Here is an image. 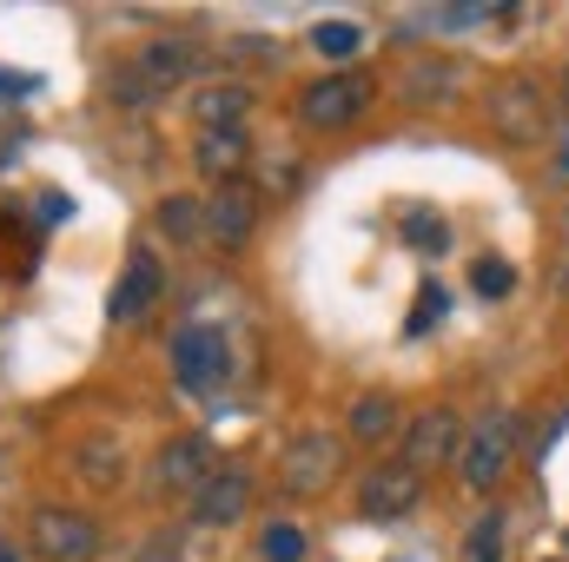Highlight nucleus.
Instances as JSON below:
<instances>
[{
    "label": "nucleus",
    "mask_w": 569,
    "mask_h": 562,
    "mask_svg": "<svg viewBox=\"0 0 569 562\" xmlns=\"http://www.w3.org/2000/svg\"><path fill=\"white\" fill-rule=\"evenodd\" d=\"M510 463H517V411H483L457 443V483L490 496L510 476Z\"/></svg>",
    "instance_id": "f257e3e1"
},
{
    "label": "nucleus",
    "mask_w": 569,
    "mask_h": 562,
    "mask_svg": "<svg viewBox=\"0 0 569 562\" xmlns=\"http://www.w3.org/2000/svg\"><path fill=\"white\" fill-rule=\"evenodd\" d=\"M378 80L358 73V67H338V73H318L311 87H298V127L305 133H345L365 107H371Z\"/></svg>",
    "instance_id": "f03ea898"
},
{
    "label": "nucleus",
    "mask_w": 569,
    "mask_h": 562,
    "mask_svg": "<svg viewBox=\"0 0 569 562\" xmlns=\"http://www.w3.org/2000/svg\"><path fill=\"white\" fill-rule=\"evenodd\" d=\"M338 470H345V436H331V430H298L291 443L279 450V496L291 503H305V496H325L331 483H338Z\"/></svg>",
    "instance_id": "7ed1b4c3"
},
{
    "label": "nucleus",
    "mask_w": 569,
    "mask_h": 562,
    "mask_svg": "<svg viewBox=\"0 0 569 562\" xmlns=\"http://www.w3.org/2000/svg\"><path fill=\"white\" fill-rule=\"evenodd\" d=\"M398 93L411 107H457L463 93H477V67L463 53H443V47H418L405 67H398Z\"/></svg>",
    "instance_id": "20e7f679"
},
{
    "label": "nucleus",
    "mask_w": 569,
    "mask_h": 562,
    "mask_svg": "<svg viewBox=\"0 0 569 562\" xmlns=\"http://www.w3.org/2000/svg\"><path fill=\"white\" fill-rule=\"evenodd\" d=\"M172 378L192 391V398H219L226 378H232V344L219 324H179L172 331Z\"/></svg>",
    "instance_id": "39448f33"
},
{
    "label": "nucleus",
    "mask_w": 569,
    "mask_h": 562,
    "mask_svg": "<svg viewBox=\"0 0 569 562\" xmlns=\"http://www.w3.org/2000/svg\"><path fill=\"white\" fill-rule=\"evenodd\" d=\"M212 470H219V456H212V436H206V430H179V436H166V443H159L146 490H152L159 503H166V496H199Z\"/></svg>",
    "instance_id": "423d86ee"
},
{
    "label": "nucleus",
    "mask_w": 569,
    "mask_h": 562,
    "mask_svg": "<svg viewBox=\"0 0 569 562\" xmlns=\"http://www.w3.org/2000/svg\"><path fill=\"white\" fill-rule=\"evenodd\" d=\"M27 543H33V556H40V562H93V556H100V523H93V516H80V510L47 503V510H33Z\"/></svg>",
    "instance_id": "0eeeda50"
},
{
    "label": "nucleus",
    "mask_w": 569,
    "mask_h": 562,
    "mask_svg": "<svg viewBox=\"0 0 569 562\" xmlns=\"http://www.w3.org/2000/svg\"><path fill=\"white\" fill-rule=\"evenodd\" d=\"M418 496H425V476H418L411 463L385 456V463H371L365 483H358V516H365V523H398V516L418 510Z\"/></svg>",
    "instance_id": "6e6552de"
},
{
    "label": "nucleus",
    "mask_w": 569,
    "mask_h": 562,
    "mask_svg": "<svg viewBox=\"0 0 569 562\" xmlns=\"http://www.w3.org/2000/svg\"><path fill=\"white\" fill-rule=\"evenodd\" d=\"M490 127H497L503 145H537L550 133V100H543V87H537V80H503V87L490 93Z\"/></svg>",
    "instance_id": "1a4fd4ad"
},
{
    "label": "nucleus",
    "mask_w": 569,
    "mask_h": 562,
    "mask_svg": "<svg viewBox=\"0 0 569 562\" xmlns=\"http://www.w3.org/2000/svg\"><path fill=\"white\" fill-rule=\"evenodd\" d=\"M457 443H463V423H457V411L430 404V411H418V418L405 423V436H398V463H411L418 476H430V470L457 463Z\"/></svg>",
    "instance_id": "9d476101"
},
{
    "label": "nucleus",
    "mask_w": 569,
    "mask_h": 562,
    "mask_svg": "<svg viewBox=\"0 0 569 562\" xmlns=\"http://www.w3.org/2000/svg\"><path fill=\"white\" fill-rule=\"evenodd\" d=\"M252 496H259L252 470H239V463H219V470L206 476V490L192 496V523H199V530H232V523L252 510Z\"/></svg>",
    "instance_id": "9b49d317"
},
{
    "label": "nucleus",
    "mask_w": 569,
    "mask_h": 562,
    "mask_svg": "<svg viewBox=\"0 0 569 562\" xmlns=\"http://www.w3.org/2000/svg\"><path fill=\"white\" fill-rule=\"evenodd\" d=\"M259 212H266V199H259V185H212L206 192V239H219V245H246L252 232H259Z\"/></svg>",
    "instance_id": "f8f14e48"
},
{
    "label": "nucleus",
    "mask_w": 569,
    "mask_h": 562,
    "mask_svg": "<svg viewBox=\"0 0 569 562\" xmlns=\"http://www.w3.org/2000/svg\"><path fill=\"white\" fill-rule=\"evenodd\" d=\"M159 298H166V272H159V259H152V252H133L127 272H120V284H113L107 318H113V324H140Z\"/></svg>",
    "instance_id": "ddd939ff"
},
{
    "label": "nucleus",
    "mask_w": 569,
    "mask_h": 562,
    "mask_svg": "<svg viewBox=\"0 0 569 562\" xmlns=\"http://www.w3.org/2000/svg\"><path fill=\"white\" fill-rule=\"evenodd\" d=\"M192 165H199V179H212V185H239L246 165H252V133H246V127L199 133V140H192Z\"/></svg>",
    "instance_id": "4468645a"
},
{
    "label": "nucleus",
    "mask_w": 569,
    "mask_h": 562,
    "mask_svg": "<svg viewBox=\"0 0 569 562\" xmlns=\"http://www.w3.org/2000/svg\"><path fill=\"white\" fill-rule=\"evenodd\" d=\"M73 476H80L87 490H120V483H127V450H120V436H113V430L80 436V443H73Z\"/></svg>",
    "instance_id": "2eb2a0df"
},
{
    "label": "nucleus",
    "mask_w": 569,
    "mask_h": 562,
    "mask_svg": "<svg viewBox=\"0 0 569 562\" xmlns=\"http://www.w3.org/2000/svg\"><path fill=\"white\" fill-rule=\"evenodd\" d=\"M133 60H140V73L152 80V87H159V93L186 87V80H192V67H199L192 40H179V33H152V40H146L140 53H133Z\"/></svg>",
    "instance_id": "dca6fc26"
},
{
    "label": "nucleus",
    "mask_w": 569,
    "mask_h": 562,
    "mask_svg": "<svg viewBox=\"0 0 569 562\" xmlns=\"http://www.w3.org/2000/svg\"><path fill=\"white\" fill-rule=\"evenodd\" d=\"M246 113H252V93H246V80H206V87L192 93V120H199V133L246 127Z\"/></svg>",
    "instance_id": "f3484780"
},
{
    "label": "nucleus",
    "mask_w": 569,
    "mask_h": 562,
    "mask_svg": "<svg viewBox=\"0 0 569 562\" xmlns=\"http://www.w3.org/2000/svg\"><path fill=\"white\" fill-rule=\"evenodd\" d=\"M152 225H159L172 245H199V239H206V199H192V192H166L159 212H152Z\"/></svg>",
    "instance_id": "a211bd4d"
},
{
    "label": "nucleus",
    "mask_w": 569,
    "mask_h": 562,
    "mask_svg": "<svg viewBox=\"0 0 569 562\" xmlns=\"http://www.w3.org/2000/svg\"><path fill=\"white\" fill-rule=\"evenodd\" d=\"M351 436H358V443H391V436H405L398 398H385V391H365V398L351 404Z\"/></svg>",
    "instance_id": "6ab92c4d"
},
{
    "label": "nucleus",
    "mask_w": 569,
    "mask_h": 562,
    "mask_svg": "<svg viewBox=\"0 0 569 562\" xmlns=\"http://www.w3.org/2000/svg\"><path fill=\"white\" fill-rule=\"evenodd\" d=\"M503 530H510V516L503 510H483L470 523V536H463V562H503Z\"/></svg>",
    "instance_id": "aec40b11"
},
{
    "label": "nucleus",
    "mask_w": 569,
    "mask_h": 562,
    "mask_svg": "<svg viewBox=\"0 0 569 562\" xmlns=\"http://www.w3.org/2000/svg\"><path fill=\"white\" fill-rule=\"evenodd\" d=\"M311 47H318V60H351V53L365 47V33H358L351 20H318V27H311Z\"/></svg>",
    "instance_id": "412c9836"
},
{
    "label": "nucleus",
    "mask_w": 569,
    "mask_h": 562,
    "mask_svg": "<svg viewBox=\"0 0 569 562\" xmlns=\"http://www.w3.org/2000/svg\"><path fill=\"white\" fill-rule=\"evenodd\" d=\"M405 245H418V252H430V259H437V252L450 245V225H443L430 205H411V212H405Z\"/></svg>",
    "instance_id": "4be33fe9"
},
{
    "label": "nucleus",
    "mask_w": 569,
    "mask_h": 562,
    "mask_svg": "<svg viewBox=\"0 0 569 562\" xmlns=\"http://www.w3.org/2000/svg\"><path fill=\"white\" fill-rule=\"evenodd\" d=\"M470 284H477V298H510V291H517V272H510L503 259H477V265H470Z\"/></svg>",
    "instance_id": "5701e85b"
},
{
    "label": "nucleus",
    "mask_w": 569,
    "mask_h": 562,
    "mask_svg": "<svg viewBox=\"0 0 569 562\" xmlns=\"http://www.w3.org/2000/svg\"><path fill=\"white\" fill-rule=\"evenodd\" d=\"M443 304H450V298H443V284H425V291H418V311H411V324H405V331H411V338H425L430 324L443 318Z\"/></svg>",
    "instance_id": "b1692460"
},
{
    "label": "nucleus",
    "mask_w": 569,
    "mask_h": 562,
    "mask_svg": "<svg viewBox=\"0 0 569 562\" xmlns=\"http://www.w3.org/2000/svg\"><path fill=\"white\" fill-rule=\"evenodd\" d=\"M298 556H305V536L291 523H272L266 530V562H298Z\"/></svg>",
    "instance_id": "393cba45"
},
{
    "label": "nucleus",
    "mask_w": 569,
    "mask_h": 562,
    "mask_svg": "<svg viewBox=\"0 0 569 562\" xmlns=\"http://www.w3.org/2000/svg\"><path fill=\"white\" fill-rule=\"evenodd\" d=\"M33 199H40V205H33V212H40V225H60V219H73V192L47 185V192H33Z\"/></svg>",
    "instance_id": "a878e982"
},
{
    "label": "nucleus",
    "mask_w": 569,
    "mask_h": 562,
    "mask_svg": "<svg viewBox=\"0 0 569 562\" xmlns=\"http://www.w3.org/2000/svg\"><path fill=\"white\" fill-rule=\"evenodd\" d=\"M219 53H232V60H279V47H266L259 33H232Z\"/></svg>",
    "instance_id": "bb28decb"
},
{
    "label": "nucleus",
    "mask_w": 569,
    "mask_h": 562,
    "mask_svg": "<svg viewBox=\"0 0 569 562\" xmlns=\"http://www.w3.org/2000/svg\"><path fill=\"white\" fill-rule=\"evenodd\" d=\"M140 562H179V543H172V536H146Z\"/></svg>",
    "instance_id": "cd10ccee"
},
{
    "label": "nucleus",
    "mask_w": 569,
    "mask_h": 562,
    "mask_svg": "<svg viewBox=\"0 0 569 562\" xmlns=\"http://www.w3.org/2000/svg\"><path fill=\"white\" fill-rule=\"evenodd\" d=\"M557 172L569 179V127H563V140H557Z\"/></svg>",
    "instance_id": "c85d7f7f"
},
{
    "label": "nucleus",
    "mask_w": 569,
    "mask_h": 562,
    "mask_svg": "<svg viewBox=\"0 0 569 562\" xmlns=\"http://www.w3.org/2000/svg\"><path fill=\"white\" fill-rule=\"evenodd\" d=\"M0 562H20V543H7V536H0Z\"/></svg>",
    "instance_id": "c756f323"
},
{
    "label": "nucleus",
    "mask_w": 569,
    "mask_h": 562,
    "mask_svg": "<svg viewBox=\"0 0 569 562\" xmlns=\"http://www.w3.org/2000/svg\"><path fill=\"white\" fill-rule=\"evenodd\" d=\"M563 107H569V67H563Z\"/></svg>",
    "instance_id": "7c9ffc66"
}]
</instances>
